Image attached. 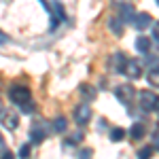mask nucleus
<instances>
[{"mask_svg": "<svg viewBox=\"0 0 159 159\" xmlns=\"http://www.w3.org/2000/svg\"><path fill=\"white\" fill-rule=\"evenodd\" d=\"M153 138H155V140H153V148H159V132H155Z\"/></svg>", "mask_w": 159, "mask_h": 159, "instance_id": "24", "label": "nucleus"}, {"mask_svg": "<svg viewBox=\"0 0 159 159\" xmlns=\"http://www.w3.org/2000/svg\"><path fill=\"white\" fill-rule=\"evenodd\" d=\"M45 9L53 15V25L60 24L61 19H64V7L57 4V2H45Z\"/></svg>", "mask_w": 159, "mask_h": 159, "instance_id": "5", "label": "nucleus"}, {"mask_svg": "<svg viewBox=\"0 0 159 159\" xmlns=\"http://www.w3.org/2000/svg\"><path fill=\"white\" fill-rule=\"evenodd\" d=\"M53 129H55L57 134H64V132H66V119H64V117H57L55 123H53Z\"/></svg>", "mask_w": 159, "mask_h": 159, "instance_id": "16", "label": "nucleus"}, {"mask_svg": "<svg viewBox=\"0 0 159 159\" xmlns=\"http://www.w3.org/2000/svg\"><path fill=\"white\" fill-rule=\"evenodd\" d=\"M132 24H134V28H138V30H144V28L151 25V15H148V13H140V15L134 17Z\"/></svg>", "mask_w": 159, "mask_h": 159, "instance_id": "9", "label": "nucleus"}, {"mask_svg": "<svg viewBox=\"0 0 159 159\" xmlns=\"http://www.w3.org/2000/svg\"><path fill=\"white\" fill-rule=\"evenodd\" d=\"M136 49L140 51V53H148V49H151V40H148L147 36H140L138 40H136Z\"/></svg>", "mask_w": 159, "mask_h": 159, "instance_id": "12", "label": "nucleus"}, {"mask_svg": "<svg viewBox=\"0 0 159 159\" xmlns=\"http://www.w3.org/2000/svg\"><path fill=\"white\" fill-rule=\"evenodd\" d=\"M45 136H47V125H45L43 121L34 123V125H32V129H30V138H32V142H40Z\"/></svg>", "mask_w": 159, "mask_h": 159, "instance_id": "6", "label": "nucleus"}, {"mask_svg": "<svg viewBox=\"0 0 159 159\" xmlns=\"http://www.w3.org/2000/svg\"><path fill=\"white\" fill-rule=\"evenodd\" d=\"M127 134L132 136L134 140H138V138H142V136H144V125H142V123H140V121H136L134 125H132V129H129Z\"/></svg>", "mask_w": 159, "mask_h": 159, "instance_id": "11", "label": "nucleus"}, {"mask_svg": "<svg viewBox=\"0 0 159 159\" xmlns=\"http://www.w3.org/2000/svg\"><path fill=\"white\" fill-rule=\"evenodd\" d=\"M123 72L127 74L129 79H138V76H140V61H138V60H127Z\"/></svg>", "mask_w": 159, "mask_h": 159, "instance_id": "7", "label": "nucleus"}, {"mask_svg": "<svg viewBox=\"0 0 159 159\" xmlns=\"http://www.w3.org/2000/svg\"><path fill=\"white\" fill-rule=\"evenodd\" d=\"M123 138H125V129H123V127H115V129L110 132V140H115V142H119Z\"/></svg>", "mask_w": 159, "mask_h": 159, "instance_id": "17", "label": "nucleus"}, {"mask_svg": "<svg viewBox=\"0 0 159 159\" xmlns=\"http://www.w3.org/2000/svg\"><path fill=\"white\" fill-rule=\"evenodd\" d=\"M74 121L79 123V125H85V123L91 121V106L83 102V104H79L76 108H74Z\"/></svg>", "mask_w": 159, "mask_h": 159, "instance_id": "3", "label": "nucleus"}, {"mask_svg": "<svg viewBox=\"0 0 159 159\" xmlns=\"http://www.w3.org/2000/svg\"><path fill=\"white\" fill-rule=\"evenodd\" d=\"M108 28L112 30V32H115V34H117V36H119V34H121V19H117V17H110V19H108Z\"/></svg>", "mask_w": 159, "mask_h": 159, "instance_id": "15", "label": "nucleus"}, {"mask_svg": "<svg viewBox=\"0 0 159 159\" xmlns=\"http://www.w3.org/2000/svg\"><path fill=\"white\" fill-rule=\"evenodd\" d=\"M2 125H7L9 129H15L17 127V117L15 115H4L2 117Z\"/></svg>", "mask_w": 159, "mask_h": 159, "instance_id": "14", "label": "nucleus"}, {"mask_svg": "<svg viewBox=\"0 0 159 159\" xmlns=\"http://www.w3.org/2000/svg\"><path fill=\"white\" fill-rule=\"evenodd\" d=\"M30 157V144H24L19 148V159H28Z\"/></svg>", "mask_w": 159, "mask_h": 159, "instance_id": "21", "label": "nucleus"}, {"mask_svg": "<svg viewBox=\"0 0 159 159\" xmlns=\"http://www.w3.org/2000/svg\"><path fill=\"white\" fill-rule=\"evenodd\" d=\"M9 98H11V102H15L17 106H21V104H25V102L32 100V93H30V89L25 85H11Z\"/></svg>", "mask_w": 159, "mask_h": 159, "instance_id": "1", "label": "nucleus"}, {"mask_svg": "<svg viewBox=\"0 0 159 159\" xmlns=\"http://www.w3.org/2000/svg\"><path fill=\"white\" fill-rule=\"evenodd\" d=\"M91 155H93L91 148H83V151L79 153V159H91Z\"/></svg>", "mask_w": 159, "mask_h": 159, "instance_id": "22", "label": "nucleus"}, {"mask_svg": "<svg viewBox=\"0 0 159 159\" xmlns=\"http://www.w3.org/2000/svg\"><path fill=\"white\" fill-rule=\"evenodd\" d=\"M0 147H2V138H0Z\"/></svg>", "mask_w": 159, "mask_h": 159, "instance_id": "27", "label": "nucleus"}, {"mask_svg": "<svg viewBox=\"0 0 159 159\" xmlns=\"http://www.w3.org/2000/svg\"><path fill=\"white\" fill-rule=\"evenodd\" d=\"M0 43H7V38H4V34L0 32Z\"/></svg>", "mask_w": 159, "mask_h": 159, "instance_id": "26", "label": "nucleus"}, {"mask_svg": "<svg viewBox=\"0 0 159 159\" xmlns=\"http://www.w3.org/2000/svg\"><path fill=\"white\" fill-rule=\"evenodd\" d=\"M138 100H140V108H144V110H157L159 108V98L153 91H142L138 96Z\"/></svg>", "mask_w": 159, "mask_h": 159, "instance_id": "2", "label": "nucleus"}, {"mask_svg": "<svg viewBox=\"0 0 159 159\" xmlns=\"http://www.w3.org/2000/svg\"><path fill=\"white\" fill-rule=\"evenodd\" d=\"M79 91H81V96H83L85 100H93V98H96V89H93V87H89V85H81Z\"/></svg>", "mask_w": 159, "mask_h": 159, "instance_id": "13", "label": "nucleus"}, {"mask_svg": "<svg viewBox=\"0 0 159 159\" xmlns=\"http://www.w3.org/2000/svg\"><path fill=\"white\" fill-rule=\"evenodd\" d=\"M125 64H127V60H125V55L119 53V51L110 57V68H115L117 72H123V70H125Z\"/></svg>", "mask_w": 159, "mask_h": 159, "instance_id": "8", "label": "nucleus"}, {"mask_svg": "<svg viewBox=\"0 0 159 159\" xmlns=\"http://www.w3.org/2000/svg\"><path fill=\"white\" fill-rule=\"evenodd\" d=\"M0 159H13V153L7 148V151H2V155H0Z\"/></svg>", "mask_w": 159, "mask_h": 159, "instance_id": "23", "label": "nucleus"}, {"mask_svg": "<svg viewBox=\"0 0 159 159\" xmlns=\"http://www.w3.org/2000/svg\"><path fill=\"white\" fill-rule=\"evenodd\" d=\"M119 9H121V17H123L121 21H129V24H132V21H134V17H136L134 7H132V4H121Z\"/></svg>", "mask_w": 159, "mask_h": 159, "instance_id": "10", "label": "nucleus"}, {"mask_svg": "<svg viewBox=\"0 0 159 159\" xmlns=\"http://www.w3.org/2000/svg\"><path fill=\"white\" fill-rule=\"evenodd\" d=\"M148 83H151V85H155V87H159V68H153V70H151V72H148Z\"/></svg>", "mask_w": 159, "mask_h": 159, "instance_id": "18", "label": "nucleus"}, {"mask_svg": "<svg viewBox=\"0 0 159 159\" xmlns=\"http://www.w3.org/2000/svg\"><path fill=\"white\" fill-rule=\"evenodd\" d=\"M115 96H117V100L121 102V104H129L132 100H134L136 91L132 85H119L117 89H115Z\"/></svg>", "mask_w": 159, "mask_h": 159, "instance_id": "4", "label": "nucleus"}, {"mask_svg": "<svg viewBox=\"0 0 159 159\" xmlns=\"http://www.w3.org/2000/svg\"><path fill=\"white\" fill-rule=\"evenodd\" d=\"M153 151H155L153 147H144V148H140V151H138V159H151Z\"/></svg>", "mask_w": 159, "mask_h": 159, "instance_id": "19", "label": "nucleus"}, {"mask_svg": "<svg viewBox=\"0 0 159 159\" xmlns=\"http://www.w3.org/2000/svg\"><path fill=\"white\" fill-rule=\"evenodd\" d=\"M153 36H155V40L159 43V24H155V28H153Z\"/></svg>", "mask_w": 159, "mask_h": 159, "instance_id": "25", "label": "nucleus"}, {"mask_svg": "<svg viewBox=\"0 0 159 159\" xmlns=\"http://www.w3.org/2000/svg\"><path fill=\"white\" fill-rule=\"evenodd\" d=\"M19 110H21L24 115H30V112H34V102L30 100V102H25V104H21V106H19Z\"/></svg>", "mask_w": 159, "mask_h": 159, "instance_id": "20", "label": "nucleus"}]
</instances>
